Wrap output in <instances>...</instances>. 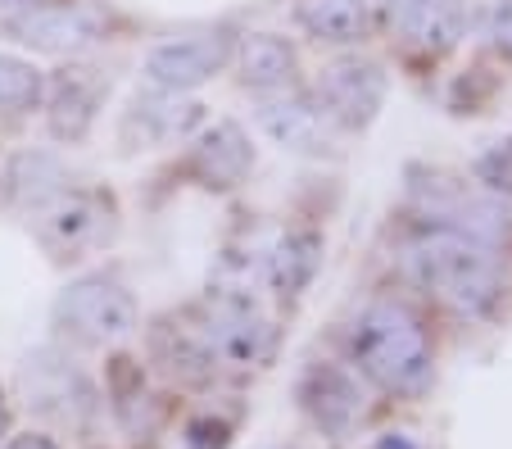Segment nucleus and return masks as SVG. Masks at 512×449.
I'll return each instance as SVG.
<instances>
[{"label": "nucleus", "mask_w": 512, "mask_h": 449, "mask_svg": "<svg viewBox=\"0 0 512 449\" xmlns=\"http://www.w3.org/2000/svg\"><path fill=\"white\" fill-rule=\"evenodd\" d=\"M404 268L422 291L449 304L463 318H481L503 295V268L490 241L458 227H431L417 241H408Z\"/></svg>", "instance_id": "obj_1"}, {"label": "nucleus", "mask_w": 512, "mask_h": 449, "mask_svg": "<svg viewBox=\"0 0 512 449\" xmlns=\"http://www.w3.org/2000/svg\"><path fill=\"white\" fill-rule=\"evenodd\" d=\"M349 350H354V363L377 381L381 391L417 395L431 381V341H426V327L399 300H377L358 313L354 327H349Z\"/></svg>", "instance_id": "obj_2"}, {"label": "nucleus", "mask_w": 512, "mask_h": 449, "mask_svg": "<svg viewBox=\"0 0 512 449\" xmlns=\"http://www.w3.org/2000/svg\"><path fill=\"white\" fill-rule=\"evenodd\" d=\"M204 363H223V368H259L272 354V323L245 300L241 291H218L204 304L200 323L191 327Z\"/></svg>", "instance_id": "obj_3"}, {"label": "nucleus", "mask_w": 512, "mask_h": 449, "mask_svg": "<svg viewBox=\"0 0 512 449\" xmlns=\"http://www.w3.org/2000/svg\"><path fill=\"white\" fill-rule=\"evenodd\" d=\"M55 327L78 345H114L136 332V300L114 277H78L55 300Z\"/></svg>", "instance_id": "obj_4"}, {"label": "nucleus", "mask_w": 512, "mask_h": 449, "mask_svg": "<svg viewBox=\"0 0 512 449\" xmlns=\"http://www.w3.org/2000/svg\"><path fill=\"white\" fill-rule=\"evenodd\" d=\"M14 23V37L32 50H46V55H78V50L105 41L109 19L105 10L87 5V0H64V5H32L23 10Z\"/></svg>", "instance_id": "obj_5"}, {"label": "nucleus", "mask_w": 512, "mask_h": 449, "mask_svg": "<svg viewBox=\"0 0 512 449\" xmlns=\"http://www.w3.org/2000/svg\"><path fill=\"white\" fill-rule=\"evenodd\" d=\"M232 64V37L227 32H191V37L164 41L145 59V78L159 91H191Z\"/></svg>", "instance_id": "obj_6"}, {"label": "nucleus", "mask_w": 512, "mask_h": 449, "mask_svg": "<svg viewBox=\"0 0 512 449\" xmlns=\"http://www.w3.org/2000/svg\"><path fill=\"white\" fill-rule=\"evenodd\" d=\"M386 100V73L372 59H336L318 78V105L340 127H368Z\"/></svg>", "instance_id": "obj_7"}, {"label": "nucleus", "mask_w": 512, "mask_h": 449, "mask_svg": "<svg viewBox=\"0 0 512 449\" xmlns=\"http://www.w3.org/2000/svg\"><path fill=\"white\" fill-rule=\"evenodd\" d=\"M109 218H114V209H109V200L96 196V191H59L55 200L41 205L37 236L50 254H68V259H73V254L91 250V245L105 236Z\"/></svg>", "instance_id": "obj_8"}, {"label": "nucleus", "mask_w": 512, "mask_h": 449, "mask_svg": "<svg viewBox=\"0 0 512 449\" xmlns=\"http://www.w3.org/2000/svg\"><path fill=\"white\" fill-rule=\"evenodd\" d=\"M200 123V105L182 100V91H155V96H136V105L123 118L127 146H164V141L186 137Z\"/></svg>", "instance_id": "obj_9"}, {"label": "nucleus", "mask_w": 512, "mask_h": 449, "mask_svg": "<svg viewBox=\"0 0 512 449\" xmlns=\"http://www.w3.org/2000/svg\"><path fill=\"white\" fill-rule=\"evenodd\" d=\"M463 0H399L395 28L404 46L426 50V55H445L463 37Z\"/></svg>", "instance_id": "obj_10"}, {"label": "nucleus", "mask_w": 512, "mask_h": 449, "mask_svg": "<svg viewBox=\"0 0 512 449\" xmlns=\"http://www.w3.org/2000/svg\"><path fill=\"white\" fill-rule=\"evenodd\" d=\"M259 123L277 146L295 150V155H322V150H331V118L313 100H300V96L268 100L259 109Z\"/></svg>", "instance_id": "obj_11"}, {"label": "nucleus", "mask_w": 512, "mask_h": 449, "mask_svg": "<svg viewBox=\"0 0 512 449\" xmlns=\"http://www.w3.org/2000/svg\"><path fill=\"white\" fill-rule=\"evenodd\" d=\"M250 168H254V150H250V141H245V132L236 123L209 127L191 150V173L200 177L204 186H218V191L241 186Z\"/></svg>", "instance_id": "obj_12"}, {"label": "nucleus", "mask_w": 512, "mask_h": 449, "mask_svg": "<svg viewBox=\"0 0 512 449\" xmlns=\"http://www.w3.org/2000/svg\"><path fill=\"white\" fill-rule=\"evenodd\" d=\"M23 381H28V395H32L28 404H37L41 413H55V418L68 422V418H78L73 409H91L87 381L68 368V363H50L46 354H37V363L28 359Z\"/></svg>", "instance_id": "obj_13"}, {"label": "nucleus", "mask_w": 512, "mask_h": 449, "mask_svg": "<svg viewBox=\"0 0 512 449\" xmlns=\"http://www.w3.org/2000/svg\"><path fill=\"white\" fill-rule=\"evenodd\" d=\"M304 409L313 413V422H318L322 431H331V436H345V431L358 422L363 404H358L354 381H349L345 372L313 368L309 381H304Z\"/></svg>", "instance_id": "obj_14"}, {"label": "nucleus", "mask_w": 512, "mask_h": 449, "mask_svg": "<svg viewBox=\"0 0 512 449\" xmlns=\"http://www.w3.org/2000/svg\"><path fill=\"white\" fill-rule=\"evenodd\" d=\"M96 105H100V82L91 78V69H73L55 82L50 96V132L59 141H82L96 123Z\"/></svg>", "instance_id": "obj_15"}, {"label": "nucleus", "mask_w": 512, "mask_h": 449, "mask_svg": "<svg viewBox=\"0 0 512 449\" xmlns=\"http://www.w3.org/2000/svg\"><path fill=\"white\" fill-rule=\"evenodd\" d=\"M318 264H322V241L318 236L313 232H286L277 245H272L268 259H263V273H268V282H272L277 295H300V291H309Z\"/></svg>", "instance_id": "obj_16"}, {"label": "nucleus", "mask_w": 512, "mask_h": 449, "mask_svg": "<svg viewBox=\"0 0 512 449\" xmlns=\"http://www.w3.org/2000/svg\"><path fill=\"white\" fill-rule=\"evenodd\" d=\"M236 69H241L245 87H254V91L290 87V82H295V50L281 37H272V32H254V37L241 41Z\"/></svg>", "instance_id": "obj_17"}, {"label": "nucleus", "mask_w": 512, "mask_h": 449, "mask_svg": "<svg viewBox=\"0 0 512 449\" xmlns=\"http://www.w3.org/2000/svg\"><path fill=\"white\" fill-rule=\"evenodd\" d=\"M300 23L322 41H363L372 32L368 0H300Z\"/></svg>", "instance_id": "obj_18"}, {"label": "nucleus", "mask_w": 512, "mask_h": 449, "mask_svg": "<svg viewBox=\"0 0 512 449\" xmlns=\"http://www.w3.org/2000/svg\"><path fill=\"white\" fill-rule=\"evenodd\" d=\"M46 96V78H41L37 64L19 55H0V109L5 114H28L41 105Z\"/></svg>", "instance_id": "obj_19"}, {"label": "nucleus", "mask_w": 512, "mask_h": 449, "mask_svg": "<svg viewBox=\"0 0 512 449\" xmlns=\"http://www.w3.org/2000/svg\"><path fill=\"white\" fill-rule=\"evenodd\" d=\"M10 182H14L10 186L14 200H23V205H37V209L64 191V173H59V164L50 155H19V159H14Z\"/></svg>", "instance_id": "obj_20"}, {"label": "nucleus", "mask_w": 512, "mask_h": 449, "mask_svg": "<svg viewBox=\"0 0 512 449\" xmlns=\"http://www.w3.org/2000/svg\"><path fill=\"white\" fill-rule=\"evenodd\" d=\"M227 440H232V427L218 418H200L186 431V449H227Z\"/></svg>", "instance_id": "obj_21"}, {"label": "nucleus", "mask_w": 512, "mask_h": 449, "mask_svg": "<svg viewBox=\"0 0 512 449\" xmlns=\"http://www.w3.org/2000/svg\"><path fill=\"white\" fill-rule=\"evenodd\" d=\"M490 37H494V46H499L503 55L512 59V0H499V5H494V14H490Z\"/></svg>", "instance_id": "obj_22"}, {"label": "nucleus", "mask_w": 512, "mask_h": 449, "mask_svg": "<svg viewBox=\"0 0 512 449\" xmlns=\"http://www.w3.org/2000/svg\"><path fill=\"white\" fill-rule=\"evenodd\" d=\"M32 5H41V0H0V19H19L23 10H32Z\"/></svg>", "instance_id": "obj_23"}, {"label": "nucleus", "mask_w": 512, "mask_h": 449, "mask_svg": "<svg viewBox=\"0 0 512 449\" xmlns=\"http://www.w3.org/2000/svg\"><path fill=\"white\" fill-rule=\"evenodd\" d=\"M5 449H55V445H50L46 436H19V440H10Z\"/></svg>", "instance_id": "obj_24"}, {"label": "nucleus", "mask_w": 512, "mask_h": 449, "mask_svg": "<svg viewBox=\"0 0 512 449\" xmlns=\"http://www.w3.org/2000/svg\"><path fill=\"white\" fill-rule=\"evenodd\" d=\"M377 449H413V445H408L404 436H381V445H377Z\"/></svg>", "instance_id": "obj_25"}, {"label": "nucleus", "mask_w": 512, "mask_h": 449, "mask_svg": "<svg viewBox=\"0 0 512 449\" xmlns=\"http://www.w3.org/2000/svg\"><path fill=\"white\" fill-rule=\"evenodd\" d=\"M5 422H10V409H5V395H0V436H5Z\"/></svg>", "instance_id": "obj_26"}, {"label": "nucleus", "mask_w": 512, "mask_h": 449, "mask_svg": "<svg viewBox=\"0 0 512 449\" xmlns=\"http://www.w3.org/2000/svg\"><path fill=\"white\" fill-rule=\"evenodd\" d=\"M508 186H512V173H508Z\"/></svg>", "instance_id": "obj_27"}]
</instances>
